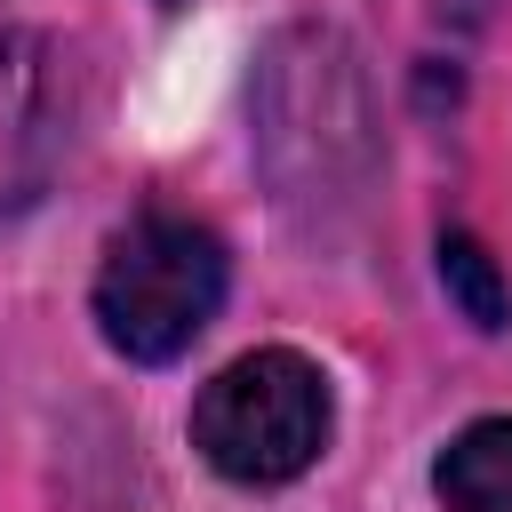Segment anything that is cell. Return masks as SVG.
Segmentation results:
<instances>
[{
	"instance_id": "cell-1",
	"label": "cell",
	"mask_w": 512,
	"mask_h": 512,
	"mask_svg": "<svg viewBox=\"0 0 512 512\" xmlns=\"http://www.w3.org/2000/svg\"><path fill=\"white\" fill-rule=\"evenodd\" d=\"M376 104L344 32L288 24L256 64V160L288 216H336L368 200L376 176Z\"/></svg>"
},
{
	"instance_id": "cell-2",
	"label": "cell",
	"mask_w": 512,
	"mask_h": 512,
	"mask_svg": "<svg viewBox=\"0 0 512 512\" xmlns=\"http://www.w3.org/2000/svg\"><path fill=\"white\" fill-rule=\"evenodd\" d=\"M224 304V240L176 208H144L112 232L96 264V328L112 352L160 368L192 352V336Z\"/></svg>"
},
{
	"instance_id": "cell-3",
	"label": "cell",
	"mask_w": 512,
	"mask_h": 512,
	"mask_svg": "<svg viewBox=\"0 0 512 512\" xmlns=\"http://www.w3.org/2000/svg\"><path fill=\"white\" fill-rule=\"evenodd\" d=\"M328 424H336L328 376L288 344L240 352L192 400V448L240 488H280V480L312 472L328 448Z\"/></svg>"
},
{
	"instance_id": "cell-4",
	"label": "cell",
	"mask_w": 512,
	"mask_h": 512,
	"mask_svg": "<svg viewBox=\"0 0 512 512\" xmlns=\"http://www.w3.org/2000/svg\"><path fill=\"white\" fill-rule=\"evenodd\" d=\"M64 160V96L40 32L0 24V216L32 208Z\"/></svg>"
},
{
	"instance_id": "cell-5",
	"label": "cell",
	"mask_w": 512,
	"mask_h": 512,
	"mask_svg": "<svg viewBox=\"0 0 512 512\" xmlns=\"http://www.w3.org/2000/svg\"><path fill=\"white\" fill-rule=\"evenodd\" d=\"M432 496L448 512H512V416L464 424L432 464Z\"/></svg>"
},
{
	"instance_id": "cell-6",
	"label": "cell",
	"mask_w": 512,
	"mask_h": 512,
	"mask_svg": "<svg viewBox=\"0 0 512 512\" xmlns=\"http://www.w3.org/2000/svg\"><path fill=\"white\" fill-rule=\"evenodd\" d=\"M440 288H448V304H456L480 336H496V328L512 320L504 272H496V256H488L472 232H440Z\"/></svg>"
}]
</instances>
